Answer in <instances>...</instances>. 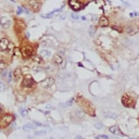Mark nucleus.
Returning a JSON list of instances; mask_svg holds the SVG:
<instances>
[{"label":"nucleus","instance_id":"nucleus-11","mask_svg":"<svg viewBox=\"0 0 139 139\" xmlns=\"http://www.w3.org/2000/svg\"><path fill=\"white\" fill-rule=\"evenodd\" d=\"M52 61H53L54 64H57V65H62L64 60H63V57H62L60 53H56V54H53V57H52Z\"/></svg>","mask_w":139,"mask_h":139},{"label":"nucleus","instance_id":"nucleus-5","mask_svg":"<svg viewBox=\"0 0 139 139\" xmlns=\"http://www.w3.org/2000/svg\"><path fill=\"white\" fill-rule=\"evenodd\" d=\"M121 101H122V104L125 108H135V106H136V100L133 97H130L129 95H126V94L122 96Z\"/></svg>","mask_w":139,"mask_h":139},{"label":"nucleus","instance_id":"nucleus-19","mask_svg":"<svg viewBox=\"0 0 139 139\" xmlns=\"http://www.w3.org/2000/svg\"><path fill=\"white\" fill-rule=\"evenodd\" d=\"M35 124H32V123H27V124H25L23 126V130H25V132H27V130H31V129H35Z\"/></svg>","mask_w":139,"mask_h":139},{"label":"nucleus","instance_id":"nucleus-21","mask_svg":"<svg viewBox=\"0 0 139 139\" xmlns=\"http://www.w3.org/2000/svg\"><path fill=\"white\" fill-rule=\"evenodd\" d=\"M7 68V63L3 60H0V71H3Z\"/></svg>","mask_w":139,"mask_h":139},{"label":"nucleus","instance_id":"nucleus-26","mask_svg":"<svg viewBox=\"0 0 139 139\" xmlns=\"http://www.w3.org/2000/svg\"><path fill=\"white\" fill-rule=\"evenodd\" d=\"M6 90V85H5V83L2 82H0V92H2Z\"/></svg>","mask_w":139,"mask_h":139},{"label":"nucleus","instance_id":"nucleus-20","mask_svg":"<svg viewBox=\"0 0 139 139\" xmlns=\"http://www.w3.org/2000/svg\"><path fill=\"white\" fill-rule=\"evenodd\" d=\"M19 112H20V114H21L22 116H26V113H27V111H26L25 106H20Z\"/></svg>","mask_w":139,"mask_h":139},{"label":"nucleus","instance_id":"nucleus-12","mask_svg":"<svg viewBox=\"0 0 139 139\" xmlns=\"http://www.w3.org/2000/svg\"><path fill=\"white\" fill-rule=\"evenodd\" d=\"M98 23H99L100 27H108L109 24H110V21H109V19L106 17V15H101V17H99Z\"/></svg>","mask_w":139,"mask_h":139},{"label":"nucleus","instance_id":"nucleus-18","mask_svg":"<svg viewBox=\"0 0 139 139\" xmlns=\"http://www.w3.org/2000/svg\"><path fill=\"white\" fill-rule=\"evenodd\" d=\"M39 56L41 58H49L50 56H51V52L49 51V50H41V51L39 52Z\"/></svg>","mask_w":139,"mask_h":139},{"label":"nucleus","instance_id":"nucleus-15","mask_svg":"<svg viewBox=\"0 0 139 139\" xmlns=\"http://www.w3.org/2000/svg\"><path fill=\"white\" fill-rule=\"evenodd\" d=\"M109 132L111 133V134L113 135H117V136H123V133L121 132L120 127L118 126H111V127H109Z\"/></svg>","mask_w":139,"mask_h":139},{"label":"nucleus","instance_id":"nucleus-30","mask_svg":"<svg viewBox=\"0 0 139 139\" xmlns=\"http://www.w3.org/2000/svg\"><path fill=\"white\" fill-rule=\"evenodd\" d=\"M97 128H102V124L101 123H96V125H95Z\"/></svg>","mask_w":139,"mask_h":139},{"label":"nucleus","instance_id":"nucleus-3","mask_svg":"<svg viewBox=\"0 0 139 139\" xmlns=\"http://www.w3.org/2000/svg\"><path fill=\"white\" fill-rule=\"evenodd\" d=\"M15 116L11 113H2L0 114V129L8 127L9 125H11L12 122H14Z\"/></svg>","mask_w":139,"mask_h":139},{"label":"nucleus","instance_id":"nucleus-23","mask_svg":"<svg viewBox=\"0 0 139 139\" xmlns=\"http://www.w3.org/2000/svg\"><path fill=\"white\" fill-rule=\"evenodd\" d=\"M8 74H9V71L6 68V70H3V71L1 72V77H2V78H7L8 77Z\"/></svg>","mask_w":139,"mask_h":139},{"label":"nucleus","instance_id":"nucleus-29","mask_svg":"<svg viewBox=\"0 0 139 139\" xmlns=\"http://www.w3.org/2000/svg\"><path fill=\"white\" fill-rule=\"evenodd\" d=\"M71 17H72V19H73V20H78V19H79V17H78L76 13H72Z\"/></svg>","mask_w":139,"mask_h":139},{"label":"nucleus","instance_id":"nucleus-13","mask_svg":"<svg viewBox=\"0 0 139 139\" xmlns=\"http://www.w3.org/2000/svg\"><path fill=\"white\" fill-rule=\"evenodd\" d=\"M10 44V40L8 38L3 37L0 39V50H2V51H7L8 49V46Z\"/></svg>","mask_w":139,"mask_h":139},{"label":"nucleus","instance_id":"nucleus-2","mask_svg":"<svg viewBox=\"0 0 139 139\" xmlns=\"http://www.w3.org/2000/svg\"><path fill=\"white\" fill-rule=\"evenodd\" d=\"M21 56L24 60H28L34 56V47L28 43H24L20 47Z\"/></svg>","mask_w":139,"mask_h":139},{"label":"nucleus","instance_id":"nucleus-24","mask_svg":"<svg viewBox=\"0 0 139 139\" xmlns=\"http://www.w3.org/2000/svg\"><path fill=\"white\" fill-rule=\"evenodd\" d=\"M112 29H114V31H117V32H120V33H122L123 32V29H122V27L121 26H116V25H113L112 26Z\"/></svg>","mask_w":139,"mask_h":139},{"label":"nucleus","instance_id":"nucleus-33","mask_svg":"<svg viewBox=\"0 0 139 139\" xmlns=\"http://www.w3.org/2000/svg\"><path fill=\"white\" fill-rule=\"evenodd\" d=\"M35 125H37V126H43L41 123H38V122H35Z\"/></svg>","mask_w":139,"mask_h":139},{"label":"nucleus","instance_id":"nucleus-8","mask_svg":"<svg viewBox=\"0 0 139 139\" xmlns=\"http://www.w3.org/2000/svg\"><path fill=\"white\" fill-rule=\"evenodd\" d=\"M27 6L33 12H39L41 8V2L40 0H27Z\"/></svg>","mask_w":139,"mask_h":139},{"label":"nucleus","instance_id":"nucleus-31","mask_svg":"<svg viewBox=\"0 0 139 139\" xmlns=\"http://www.w3.org/2000/svg\"><path fill=\"white\" fill-rule=\"evenodd\" d=\"M43 134H45V132H36L35 133L36 136H38V135H43Z\"/></svg>","mask_w":139,"mask_h":139},{"label":"nucleus","instance_id":"nucleus-34","mask_svg":"<svg viewBox=\"0 0 139 139\" xmlns=\"http://www.w3.org/2000/svg\"><path fill=\"white\" fill-rule=\"evenodd\" d=\"M74 139H84V138H83L82 136H76V137H75V138H74Z\"/></svg>","mask_w":139,"mask_h":139},{"label":"nucleus","instance_id":"nucleus-17","mask_svg":"<svg viewBox=\"0 0 139 139\" xmlns=\"http://www.w3.org/2000/svg\"><path fill=\"white\" fill-rule=\"evenodd\" d=\"M31 59H32V61H33L34 63L38 64V65H39V64H43V63H44V59H43L41 57H40L39 54H34V56L31 58Z\"/></svg>","mask_w":139,"mask_h":139},{"label":"nucleus","instance_id":"nucleus-1","mask_svg":"<svg viewBox=\"0 0 139 139\" xmlns=\"http://www.w3.org/2000/svg\"><path fill=\"white\" fill-rule=\"evenodd\" d=\"M75 101L77 102V103L80 106V108L85 111V112H87L88 114H90V115H92V116L96 115V114H95V109H94V106H92V104L90 103L86 98L79 96L75 99Z\"/></svg>","mask_w":139,"mask_h":139},{"label":"nucleus","instance_id":"nucleus-10","mask_svg":"<svg viewBox=\"0 0 139 139\" xmlns=\"http://www.w3.org/2000/svg\"><path fill=\"white\" fill-rule=\"evenodd\" d=\"M53 84H54V78L53 77H47V78H45L44 80L40 82V86H41L43 88H45V89L50 88Z\"/></svg>","mask_w":139,"mask_h":139},{"label":"nucleus","instance_id":"nucleus-9","mask_svg":"<svg viewBox=\"0 0 139 139\" xmlns=\"http://www.w3.org/2000/svg\"><path fill=\"white\" fill-rule=\"evenodd\" d=\"M12 25V20L8 17H0V26L2 27V28L7 29V28H10Z\"/></svg>","mask_w":139,"mask_h":139},{"label":"nucleus","instance_id":"nucleus-36","mask_svg":"<svg viewBox=\"0 0 139 139\" xmlns=\"http://www.w3.org/2000/svg\"><path fill=\"white\" fill-rule=\"evenodd\" d=\"M27 139H32V138H31V137H27Z\"/></svg>","mask_w":139,"mask_h":139},{"label":"nucleus","instance_id":"nucleus-14","mask_svg":"<svg viewBox=\"0 0 139 139\" xmlns=\"http://www.w3.org/2000/svg\"><path fill=\"white\" fill-rule=\"evenodd\" d=\"M12 74H13V78H14L15 82L19 80V79H21V78L23 77V73H22V68L21 67L15 68L14 71L12 72Z\"/></svg>","mask_w":139,"mask_h":139},{"label":"nucleus","instance_id":"nucleus-7","mask_svg":"<svg viewBox=\"0 0 139 139\" xmlns=\"http://www.w3.org/2000/svg\"><path fill=\"white\" fill-rule=\"evenodd\" d=\"M67 5H68V7L75 12H78L85 8V5H83L80 0H67Z\"/></svg>","mask_w":139,"mask_h":139},{"label":"nucleus","instance_id":"nucleus-35","mask_svg":"<svg viewBox=\"0 0 139 139\" xmlns=\"http://www.w3.org/2000/svg\"><path fill=\"white\" fill-rule=\"evenodd\" d=\"M80 19H82L83 21H86V17H80Z\"/></svg>","mask_w":139,"mask_h":139},{"label":"nucleus","instance_id":"nucleus-16","mask_svg":"<svg viewBox=\"0 0 139 139\" xmlns=\"http://www.w3.org/2000/svg\"><path fill=\"white\" fill-rule=\"evenodd\" d=\"M135 28H136V27H135L134 25H126L124 27V29H123V31H125L127 34H129V35H133V34L137 33V32L139 31L138 28H137V29H135Z\"/></svg>","mask_w":139,"mask_h":139},{"label":"nucleus","instance_id":"nucleus-6","mask_svg":"<svg viewBox=\"0 0 139 139\" xmlns=\"http://www.w3.org/2000/svg\"><path fill=\"white\" fill-rule=\"evenodd\" d=\"M26 28V24L23 21V19H15L14 20V31L17 35H22L23 32Z\"/></svg>","mask_w":139,"mask_h":139},{"label":"nucleus","instance_id":"nucleus-37","mask_svg":"<svg viewBox=\"0 0 139 139\" xmlns=\"http://www.w3.org/2000/svg\"><path fill=\"white\" fill-rule=\"evenodd\" d=\"M138 29H139V27H138Z\"/></svg>","mask_w":139,"mask_h":139},{"label":"nucleus","instance_id":"nucleus-4","mask_svg":"<svg viewBox=\"0 0 139 139\" xmlns=\"http://www.w3.org/2000/svg\"><path fill=\"white\" fill-rule=\"evenodd\" d=\"M36 86V82L32 76L27 75L22 79V83H21V87L24 88V89H32Z\"/></svg>","mask_w":139,"mask_h":139},{"label":"nucleus","instance_id":"nucleus-22","mask_svg":"<svg viewBox=\"0 0 139 139\" xmlns=\"http://www.w3.org/2000/svg\"><path fill=\"white\" fill-rule=\"evenodd\" d=\"M74 101H75V99H74V98H72V99H70L68 101H66L65 103L62 104V106H71L72 104H73V102H74Z\"/></svg>","mask_w":139,"mask_h":139},{"label":"nucleus","instance_id":"nucleus-25","mask_svg":"<svg viewBox=\"0 0 139 139\" xmlns=\"http://www.w3.org/2000/svg\"><path fill=\"white\" fill-rule=\"evenodd\" d=\"M96 139H110L109 138L108 135H99V136H97Z\"/></svg>","mask_w":139,"mask_h":139},{"label":"nucleus","instance_id":"nucleus-38","mask_svg":"<svg viewBox=\"0 0 139 139\" xmlns=\"http://www.w3.org/2000/svg\"><path fill=\"white\" fill-rule=\"evenodd\" d=\"M80 1H82V0H80Z\"/></svg>","mask_w":139,"mask_h":139},{"label":"nucleus","instance_id":"nucleus-32","mask_svg":"<svg viewBox=\"0 0 139 139\" xmlns=\"http://www.w3.org/2000/svg\"><path fill=\"white\" fill-rule=\"evenodd\" d=\"M3 113V108H2V106H0V114H2Z\"/></svg>","mask_w":139,"mask_h":139},{"label":"nucleus","instance_id":"nucleus-28","mask_svg":"<svg viewBox=\"0 0 139 139\" xmlns=\"http://www.w3.org/2000/svg\"><path fill=\"white\" fill-rule=\"evenodd\" d=\"M95 32H96V28H95L94 26H91V27H90V28H89V34L92 36V35H94V34H95Z\"/></svg>","mask_w":139,"mask_h":139},{"label":"nucleus","instance_id":"nucleus-27","mask_svg":"<svg viewBox=\"0 0 139 139\" xmlns=\"http://www.w3.org/2000/svg\"><path fill=\"white\" fill-rule=\"evenodd\" d=\"M23 12H24V7H23V6L17 8V14H21V13H23Z\"/></svg>","mask_w":139,"mask_h":139}]
</instances>
